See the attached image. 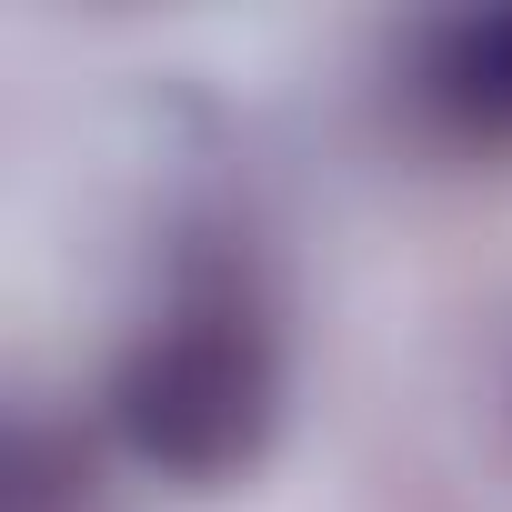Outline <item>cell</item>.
Returning a JSON list of instances; mask_svg holds the SVG:
<instances>
[{"label": "cell", "instance_id": "1", "mask_svg": "<svg viewBox=\"0 0 512 512\" xmlns=\"http://www.w3.org/2000/svg\"><path fill=\"white\" fill-rule=\"evenodd\" d=\"M272 412H282V352L262 312L231 292L171 302L111 372V432L171 482H231L272 442Z\"/></svg>", "mask_w": 512, "mask_h": 512}, {"label": "cell", "instance_id": "2", "mask_svg": "<svg viewBox=\"0 0 512 512\" xmlns=\"http://www.w3.org/2000/svg\"><path fill=\"white\" fill-rule=\"evenodd\" d=\"M412 101L462 151H512V11H452L412 41Z\"/></svg>", "mask_w": 512, "mask_h": 512}]
</instances>
